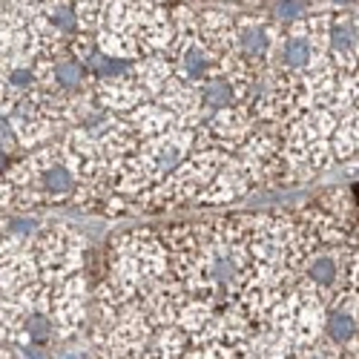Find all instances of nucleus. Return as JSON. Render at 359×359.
Instances as JSON below:
<instances>
[{
  "mask_svg": "<svg viewBox=\"0 0 359 359\" xmlns=\"http://www.w3.org/2000/svg\"><path fill=\"white\" fill-rule=\"evenodd\" d=\"M359 49V26L353 20L327 23V55L339 64H351L353 52Z\"/></svg>",
  "mask_w": 359,
  "mask_h": 359,
  "instance_id": "obj_1",
  "label": "nucleus"
},
{
  "mask_svg": "<svg viewBox=\"0 0 359 359\" xmlns=\"http://www.w3.org/2000/svg\"><path fill=\"white\" fill-rule=\"evenodd\" d=\"M236 49L242 61H262L271 52V32L262 23H245L236 32Z\"/></svg>",
  "mask_w": 359,
  "mask_h": 359,
  "instance_id": "obj_2",
  "label": "nucleus"
},
{
  "mask_svg": "<svg viewBox=\"0 0 359 359\" xmlns=\"http://www.w3.org/2000/svg\"><path fill=\"white\" fill-rule=\"evenodd\" d=\"M41 187L52 198H67L72 193V187H75V178L64 164H49L41 172Z\"/></svg>",
  "mask_w": 359,
  "mask_h": 359,
  "instance_id": "obj_3",
  "label": "nucleus"
},
{
  "mask_svg": "<svg viewBox=\"0 0 359 359\" xmlns=\"http://www.w3.org/2000/svg\"><path fill=\"white\" fill-rule=\"evenodd\" d=\"M311 55H313V43L305 38V35H290L282 49H279V57L282 64L290 67V69H302L311 64Z\"/></svg>",
  "mask_w": 359,
  "mask_h": 359,
  "instance_id": "obj_4",
  "label": "nucleus"
},
{
  "mask_svg": "<svg viewBox=\"0 0 359 359\" xmlns=\"http://www.w3.org/2000/svg\"><path fill=\"white\" fill-rule=\"evenodd\" d=\"M325 331H327V337H331L334 342L345 345V342H351L356 337V316L351 311L334 308L331 313H327V319H325Z\"/></svg>",
  "mask_w": 359,
  "mask_h": 359,
  "instance_id": "obj_5",
  "label": "nucleus"
},
{
  "mask_svg": "<svg viewBox=\"0 0 359 359\" xmlns=\"http://www.w3.org/2000/svg\"><path fill=\"white\" fill-rule=\"evenodd\" d=\"M201 98H204V104L210 107V109H224V107H230V104L236 101L233 81H227V78H213V81H207Z\"/></svg>",
  "mask_w": 359,
  "mask_h": 359,
  "instance_id": "obj_6",
  "label": "nucleus"
},
{
  "mask_svg": "<svg viewBox=\"0 0 359 359\" xmlns=\"http://www.w3.org/2000/svg\"><path fill=\"white\" fill-rule=\"evenodd\" d=\"M182 69L190 81H204L210 78V55L198 46H187L182 52Z\"/></svg>",
  "mask_w": 359,
  "mask_h": 359,
  "instance_id": "obj_7",
  "label": "nucleus"
},
{
  "mask_svg": "<svg viewBox=\"0 0 359 359\" xmlns=\"http://www.w3.org/2000/svg\"><path fill=\"white\" fill-rule=\"evenodd\" d=\"M49 72H52V78H55L57 86H67V89L78 86L81 78H83V67L75 61V57H57Z\"/></svg>",
  "mask_w": 359,
  "mask_h": 359,
  "instance_id": "obj_8",
  "label": "nucleus"
},
{
  "mask_svg": "<svg viewBox=\"0 0 359 359\" xmlns=\"http://www.w3.org/2000/svg\"><path fill=\"white\" fill-rule=\"evenodd\" d=\"M308 279L319 287H331L334 279H337V262L334 259H316L311 267H308Z\"/></svg>",
  "mask_w": 359,
  "mask_h": 359,
  "instance_id": "obj_9",
  "label": "nucleus"
},
{
  "mask_svg": "<svg viewBox=\"0 0 359 359\" xmlns=\"http://www.w3.org/2000/svg\"><path fill=\"white\" fill-rule=\"evenodd\" d=\"M46 18H49V23H52V29H57V32H75L78 29V18H75V12L72 9H67V6H52L49 12H46Z\"/></svg>",
  "mask_w": 359,
  "mask_h": 359,
  "instance_id": "obj_10",
  "label": "nucleus"
},
{
  "mask_svg": "<svg viewBox=\"0 0 359 359\" xmlns=\"http://www.w3.org/2000/svg\"><path fill=\"white\" fill-rule=\"evenodd\" d=\"M49 331H52V322L43 313H29V319H26V337H29V342H46Z\"/></svg>",
  "mask_w": 359,
  "mask_h": 359,
  "instance_id": "obj_11",
  "label": "nucleus"
},
{
  "mask_svg": "<svg viewBox=\"0 0 359 359\" xmlns=\"http://www.w3.org/2000/svg\"><path fill=\"white\" fill-rule=\"evenodd\" d=\"M9 83L12 86H32L35 75H32V69H15V72H9Z\"/></svg>",
  "mask_w": 359,
  "mask_h": 359,
  "instance_id": "obj_12",
  "label": "nucleus"
},
{
  "mask_svg": "<svg viewBox=\"0 0 359 359\" xmlns=\"http://www.w3.org/2000/svg\"><path fill=\"white\" fill-rule=\"evenodd\" d=\"M35 222H26V219H12L9 222V233H32Z\"/></svg>",
  "mask_w": 359,
  "mask_h": 359,
  "instance_id": "obj_13",
  "label": "nucleus"
},
{
  "mask_svg": "<svg viewBox=\"0 0 359 359\" xmlns=\"http://www.w3.org/2000/svg\"><path fill=\"white\" fill-rule=\"evenodd\" d=\"M353 196H356V201H359V187H356V193H353Z\"/></svg>",
  "mask_w": 359,
  "mask_h": 359,
  "instance_id": "obj_14",
  "label": "nucleus"
}]
</instances>
